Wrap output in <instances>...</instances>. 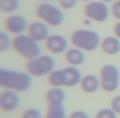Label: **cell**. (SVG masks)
Listing matches in <instances>:
<instances>
[{
    "label": "cell",
    "instance_id": "3",
    "mask_svg": "<svg viewBox=\"0 0 120 118\" xmlns=\"http://www.w3.org/2000/svg\"><path fill=\"white\" fill-rule=\"evenodd\" d=\"M74 47L82 51L92 52L101 45V38L97 32L92 30L79 29L74 31L70 37Z\"/></svg>",
    "mask_w": 120,
    "mask_h": 118
},
{
    "label": "cell",
    "instance_id": "11",
    "mask_svg": "<svg viewBox=\"0 0 120 118\" xmlns=\"http://www.w3.org/2000/svg\"><path fill=\"white\" fill-rule=\"evenodd\" d=\"M27 34L38 43L45 42L51 35L49 26L41 20L30 23L27 30Z\"/></svg>",
    "mask_w": 120,
    "mask_h": 118
},
{
    "label": "cell",
    "instance_id": "1",
    "mask_svg": "<svg viewBox=\"0 0 120 118\" xmlns=\"http://www.w3.org/2000/svg\"><path fill=\"white\" fill-rule=\"evenodd\" d=\"M32 77L27 71L0 67V88L17 93L25 92L31 87Z\"/></svg>",
    "mask_w": 120,
    "mask_h": 118
},
{
    "label": "cell",
    "instance_id": "24",
    "mask_svg": "<svg viewBox=\"0 0 120 118\" xmlns=\"http://www.w3.org/2000/svg\"><path fill=\"white\" fill-rule=\"evenodd\" d=\"M111 13L113 16L120 21V0H115L111 7Z\"/></svg>",
    "mask_w": 120,
    "mask_h": 118
},
{
    "label": "cell",
    "instance_id": "8",
    "mask_svg": "<svg viewBox=\"0 0 120 118\" xmlns=\"http://www.w3.org/2000/svg\"><path fill=\"white\" fill-rule=\"evenodd\" d=\"M29 23L27 19L21 14H10L5 20L4 26L7 32L10 35H19L27 32L29 27Z\"/></svg>",
    "mask_w": 120,
    "mask_h": 118
},
{
    "label": "cell",
    "instance_id": "19",
    "mask_svg": "<svg viewBox=\"0 0 120 118\" xmlns=\"http://www.w3.org/2000/svg\"><path fill=\"white\" fill-rule=\"evenodd\" d=\"M45 118H68L64 105L48 106Z\"/></svg>",
    "mask_w": 120,
    "mask_h": 118
},
{
    "label": "cell",
    "instance_id": "21",
    "mask_svg": "<svg viewBox=\"0 0 120 118\" xmlns=\"http://www.w3.org/2000/svg\"><path fill=\"white\" fill-rule=\"evenodd\" d=\"M119 114L114 112L111 107L101 109L96 113L95 118H118Z\"/></svg>",
    "mask_w": 120,
    "mask_h": 118
},
{
    "label": "cell",
    "instance_id": "9",
    "mask_svg": "<svg viewBox=\"0 0 120 118\" xmlns=\"http://www.w3.org/2000/svg\"><path fill=\"white\" fill-rule=\"evenodd\" d=\"M21 104V98L17 92L4 89L0 93V110L11 112L16 110Z\"/></svg>",
    "mask_w": 120,
    "mask_h": 118
},
{
    "label": "cell",
    "instance_id": "22",
    "mask_svg": "<svg viewBox=\"0 0 120 118\" xmlns=\"http://www.w3.org/2000/svg\"><path fill=\"white\" fill-rule=\"evenodd\" d=\"M21 118H43V115L39 109L30 107L23 112Z\"/></svg>",
    "mask_w": 120,
    "mask_h": 118
},
{
    "label": "cell",
    "instance_id": "27",
    "mask_svg": "<svg viewBox=\"0 0 120 118\" xmlns=\"http://www.w3.org/2000/svg\"><path fill=\"white\" fill-rule=\"evenodd\" d=\"M114 35H115V36L118 37L120 39V21L115 25V26H114Z\"/></svg>",
    "mask_w": 120,
    "mask_h": 118
},
{
    "label": "cell",
    "instance_id": "16",
    "mask_svg": "<svg viewBox=\"0 0 120 118\" xmlns=\"http://www.w3.org/2000/svg\"><path fill=\"white\" fill-rule=\"evenodd\" d=\"M65 58L66 62L70 66L79 67L84 63L86 61V56L84 51L80 48L74 47L72 48H69L65 53Z\"/></svg>",
    "mask_w": 120,
    "mask_h": 118
},
{
    "label": "cell",
    "instance_id": "28",
    "mask_svg": "<svg viewBox=\"0 0 120 118\" xmlns=\"http://www.w3.org/2000/svg\"><path fill=\"white\" fill-rule=\"evenodd\" d=\"M38 1L42 2V3H52L54 0H38Z\"/></svg>",
    "mask_w": 120,
    "mask_h": 118
},
{
    "label": "cell",
    "instance_id": "4",
    "mask_svg": "<svg viewBox=\"0 0 120 118\" xmlns=\"http://www.w3.org/2000/svg\"><path fill=\"white\" fill-rule=\"evenodd\" d=\"M56 61L53 57L48 54H40L36 58L27 61L26 71L34 77L48 76L55 70Z\"/></svg>",
    "mask_w": 120,
    "mask_h": 118
},
{
    "label": "cell",
    "instance_id": "13",
    "mask_svg": "<svg viewBox=\"0 0 120 118\" xmlns=\"http://www.w3.org/2000/svg\"><path fill=\"white\" fill-rule=\"evenodd\" d=\"M101 48L103 53L114 56L120 53V39L116 36H108L101 42Z\"/></svg>",
    "mask_w": 120,
    "mask_h": 118
},
{
    "label": "cell",
    "instance_id": "18",
    "mask_svg": "<svg viewBox=\"0 0 120 118\" xmlns=\"http://www.w3.org/2000/svg\"><path fill=\"white\" fill-rule=\"evenodd\" d=\"M20 7V0H0V11L7 14H13Z\"/></svg>",
    "mask_w": 120,
    "mask_h": 118
},
{
    "label": "cell",
    "instance_id": "6",
    "mask_svg": "<svg viewBox=\"0 0 120 118\" xmlns=\"http://www.w3.org/2000/svg\"><path fill=\"white\" fill-rule=\"evenodd\" d=\"M101 87L106 92H113L119 87L120 71L113 64H105L100 71Z\"/></svg>",
    "mask_w": 120,
    "mask_h": 118
},
{
    "label": "cell",
    "instance_id": "14",
    "mask_svg": "<svg viewBox=\"0 0 120 118\" xmlns=\"http://www.w3.org/2000/svg\"><path fill=\"white\" fill-rule=\"evenodd\" d=\"M63 70L65 75V87L71 88L80 85L82 75L77 67L68 66L63 68Z\"/></svg>",
    "mask_w": 120,
    "mask_h": 118
},
{
    "label": "cell",
    "instance_id": "7",
    "mask_svg": "<svg viewBox=\"0 0 120 118\" xmlns=\"http://www.w3.org/2000/svg\"><path fill=\"white\" fill-rule=\"evenodd\" d=\"M83 12L88 19L102 23L108 20L110 11L107 6V3L100 0L88 2L84 7Z\"/></svg>",
    "mask_w": 120,
    "mask_h": 118
},
{
    "label": "cell",
    "instance_id": "30",
    "mask_svg": "<svg viewBox=\"0 0 120 118\" xmlns=\"http://www.w3.org/2000/svg\"><path fill=\"white\" fill-rule=\"evenodd\" d=\"M81 1H83V2H91V1H93V0H81Z\"/></svg>",
    "mask_w": 120,
    "mask_h": 118
},
{
    "label": "cell",
    "instance_id": "10",
    "mask_svg": "<svg viewBox=\"0 0 120 118\" xmlns=\"http://www.w3.org/2000/svg\"><path fill=\"white\" fill-rule=\"evenodd\" d=\"M45 46L52 54H61L69 49V42L64 35L53 34L45 41Z\"/></svg>",
    "mask_w": 120,
    "mask_h": 118
},
{
    "label": "cell",
    "instance_id": "29",
    "mask_svg": "<svg viewBox=\"0 0 120 118\" xmlns=\"http://www.w3.org/2000/svg\"><path fill=\"white\" fill-rule=\"evenodd\" d=\"M101 1L104 2V3H111V2L114 1V0H101Z\"/></svg>",
    "mask_w": 120,
    "mask_h": 118
},
{
    "label": "cell",
    "instance_id": "12",
    "mask_svg": "<svg viewBox=\"0 0 120 118\" xmlns=\"http://www.w3.org/2000/svg\"><path fill=\"white\" fill-rule=\"evenodd\" d=\"M45 98L48 106L63 105L66 98V94L62 87H52L47 91Z\"/></svg>",
    "mask_w": 120,
    "mask_h": 118
},
{
    "label": "cell",
    "instance_id": "15",
    "mask_svg": "<svg viewBox=\"0 0 120 118\" xmlns=\"http://www.w3.org/2000/svg\"><path fill=\"white\" fill-rule=\"evenodd\" d=\"M80 87L86 94H94L101 87L100 78L93 74L84 75L80 82Z\"/></svg>",
    "mask_w": 120,
    "mask_h": 118
},
{
    "label": "cell",
    "instance_id": "2",
    "mask_svg": "<svg viewBox=\"0 0 120 118\" xmlns=\"http://www.w3.org/2000/svg\"><path fill=\"white\" fill-rule=\"evenodd\" d=\"M39 43L25 33L13 38L12 48L19 56L29 61L41 54L42 48Z\"/></svg>",
    "mask_w": 120,
    "mask_h": 118
},
{
    "label": "cell",
    "instance_id": "17",
    "mask_svg": "<svg viewBox=\"0 0 120 118\" xmlns=\"http://www.w3.org/2000/svg\"><path fill=\"white\" fill-rule=\"evenodd\" d=\"M48 81L52 87H65V75L63 69H55L48 75Z\"/></svg>",
    "mask_w": 120,
    "mask_h": 118
},
{
    "label": "cell",
    "instance_id": "25",
    "mask_svg": "<svg viewBox=\"0 0 120 118\" xmlns=\"http://www.w3.org/2000/svg\"><path fill=\"white\" fill-rule=\"evenodd\" d=\"M110 107L118 114H120V95L115 96L112 99L110 102Z\"/></svg>",
    "mask_w": 120,
    "mask_h": 118
},
{
    "label": "cell",
    "instance_id": "5",
    "mask_svg": "<svg viewBox=\"0 0 120 118\" xmlns=\"http://www.w3.org/2000/svg\"><path fill=\"white\" fill-rule=\"evenodd\" d=\"M36 15L38 19L52 27H58L65 20L62 8L52 3H40L36 8Z\"/></svg>",
    "mask_w": 120,
    "mask_h": 118
},
{
    "label": "cell",
    "instance_id": "26",
    "mask_svg": "<svg viewBox=\"0 0 120 118\" xmlns=\"http://www.w3.org/2000/svg\"><path fill=\"white\" fill-rule=\"evenodd\" d=\"M68 118H92L86 112L82 110H77L70 113Z\"/></svg>",
    "mask_w": 120,
    "mask_h": 118
},
{
    "label": "cell",
    "instance_id": "20",
    "mask_svg": "<svg viewBox=\"0 0 120 118\" xmlns=\"http://www.w3.org/2000/svg\"><path fill=\"white\" fill-rule=\"evenodd\" d=\"M12 40L8 32L0 31V53L6 52L12 48Z\"/></svg>",
    "mask_w": 120,
    "mask_h": 118
},
{
    "label": "cell",
    "instance_id": "23",
    "mask_svg": "<svg viewBox=\"0 0 120 118\" xmlns=\"http://www.w3.org/2000/svg\"><path fill=\"white\" fill-rule=\"evenodd\" d=\"M78 0H58L60 7L64 10H70L77 4Z\"/></svg>",
    "mask_w": 120,
    "mask_h": 118
}]
</instances>
